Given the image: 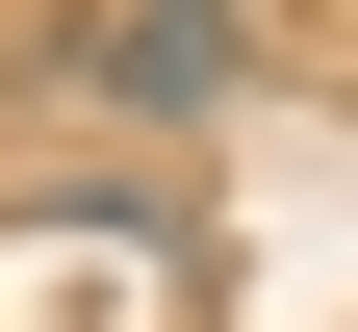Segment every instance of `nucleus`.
Masks as SVG:
<instances>
[{"label":"nucleus","instance_id":"1","mask_svg":"<svg viewBox=\"0 0 358 332\" xmlns=\"http://www.w3.org/2000/svg\"><path fill=\"white\" fill-rule=\"evenodd\" d=\"M77 103L205 128V103H231V0H103V26H77Z\"/></svg>","mask_w":358,"mask_h":332}]
</instances>
